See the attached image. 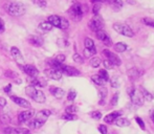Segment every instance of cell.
<instances>
[{"label":"cell","instance_id":"obj_58","mask_svg":"<svg viewBox=\"0 0 154 134\" xmlns=\"http://www.w3.org/2000/svg\"><path fill=\"white\" fill-rule=\"evenodd\" d=\"M152 120H153V123H154V112H153V114H152Z\"/></svg>","mask_w":154,"mask_h":134},{"label":"cell","instance_id":"obj_23","mask_svg":"<svg viewBox=\"0 0 154 134\" xmlns=\"http://www.w3.org/2000/svg\"><path fill=\"white\" fill-rule=\"evenodd\" d=\"M107 98V89L105 87H102L100 89V105H104Z\"/></svg>","mask_w":154,"mask_h":134},{"label":"cell","instance_id":"obj_14","mask_svg":"<svg viewBox=\"0 0 154 134\" xmlns=\"http://www.w3.org/2000/svg\"><path fill=\"white\" fill-rule=\"evenodd\" d=\"M51 111H49V110H42V111H39L38 113L36 114L35 120L43 125L47 120V118H48V116L51 115Z\"/></svg>","mask_w":154,"mask_h":134},{"label":"cell","instance_id":"obj_9","mask_svg":"<svg viewBox=\"0 0 154 134\" xmlns=\"http://www.w3.org/2000/svg\"><path fill=\"white\" fill-rule=\"evenodd\" d=\"M35 116V110L32 109H26L24 111L20 112L18 115V120L20 123H26L29 120H31Z\"/></svg>","mask_w":154,"mask_h":134},{"label":"cell","instance_id":"obj_21","mask_svg":"<svg viewBox=\"0 0 154 134\" xmlns=\"http://www.w3.org/2000/svg\"><path fill=\"white\" fill-rule=\"evenodd\" d=\"M140 93H142L143 98H144V100L150 102V101H152L154 99L153 94L151 93V92H149L147 89H145L144 87H140Z\"/></svg>","mask_w":154,"mask_h":134},{"label":"cell","instance_id":"obj_53","mask_svg":"<svg viewBox=\"0 0 154 134\" xmlns=\"http://www.w3.org/2000/svg\"><path fill=\"white\" fill-rule=\"evenodd\" d=\"M84 55H85L86 58H90V57H92L94 53H93L92 51H90L89 49H86L85 48V50H84Z\"/></svg>","mask_w":154,"mask_h":134},{"label":"cell","instance_id":"obj_4","mask_svg":"<svg viewBox=\"0 0 154 134\" xmlns=\"http://www.w3.org/2000/svg\"><path fill=\"white\" fill-rule=\"evenodd\" d=\"M68 14L73 21H80L83 18V8L80 3H75L68 10Z\"/></svg>","mask_w":154,"mask_h":134},{"label":"cell","instance_id":"obj_15","mask_svg":"<svg viewBox=\"0 0 154 134\" xmlns=\"http://www.w3.org/2000/svg\"><path fill=\"white\" fill-rule=\"evenodd\" d=\"M44 73L47 75V77L51 78V79H53V80H60L62 78V75H63L60 70H58V69H54V68L46 69V70L44 71Z\"/></svg>","mask_w":154,"mask_h":134},{"label":"cell","instance_id":"obj_26","mask_svg":"<svg viewBox=\"0 0 154 134\" xmlns=\"http://www.w3.org/2000/svg\"><path fill=\"white\" fill-rule=\"evenodd\" d=\"M45 85H46V83L38 78H35L32 81V86H34V87H44Z\"/></svg>","mask_w":154,"mask_h":134},{"label":"cell","instance_id":"obj_3","mask_svg":"<svg viewBox=\"0 0 154 134\" xmlns=\"http://www.w3.org/2000/svg\"><path fill=\"white\" fill-rule=\"evenodd\" d=\"M47 22L51 23L53 26H56L61 29H68V26H69L68 20L63 18V17L58 16V15H51V16H49L48 18H47Z\"/></svg>","mask_w":154,"mask_h":134},{"label":"cell","instance_id":"obj_2","mask_svg":"<svg viewBox=\"0 0 154 134\" xmlns=\"http://www.w3.org/2000/svg\"><path fill=\"white\" fill-rule=\"evenodd\" d=\"M25 93H26L27 96L32 99V100L37 102V103H44V102L46 101V96H45V94L43 93L41 90L37 89L36 87H34V86H32V85L29 86V87H26V89H25Z\"/></svg>","mask_w":154,"mask_h":134},{"label":"cell","instance_id":"obj_22","mask_svg":"<svg viewBox=\"0 0 154 134\" xmlns=\"http://www.w3.org/2000/svg\"><path fill=\"white\" fill-rule=\"evenodd\" d=\"M114 123H116V126H119V127H128V126H130V120H127V118H125V117L116 118V120H114Z\"/></svg>","mask_w":154,"mask_h":134},{"label":"cell","instance_id":"obj_38","mask_svg":"<svg viewBox=\"0 0 154 134\" xmlns=\"http://www.w3.org/2000/svg\"><path fill=\"white\" fill-rule=\"evenodd\" d=\"M77 107L75 106H68V107L65 109V111H66V113L67 114H73V113H75L77 112Z\"/></svg>","mask_w":154,"mask_h":134},{"label":"cell","instance_id":"obj_7","mask_svg":"<svg viewBox=\"0 0 154 134\" xmlns=\"http://www.w3.org/2000/svg\"><path fill=\"white\" fill-rule=\"evenodd\" d=\"M88 25H89V27H90L91 31L97 33V32H99V31H103L104 21H103V19L99 16V15H97V16H94L91 20H90V22Z\"/></svg>","mask_w":154,"mask_h":134},{"label":"cell","instance_id":"obj_32","mask_svg":"<svg viewBox=\"0 0 154 134\" xmlns=\"http://www.w3.org/2000/svg\"><path fill=\"white\" fill-rule=\"evenodd\" d=\"M14 134H29V130L26 128H14Z\"/></svg>","mask_w":154,"mask_h":134},{"label":"cell","instance_id":"obj_30","mask_svg":"<svg viewBox=\"0 0 154 134\" xmlns=\"http://www.w3.org/2000/svg\"><path fill=\"white\" fill-rule=\"evenodd\" d=\"M99 75L101 79H103L105 82H107L108 80H109V75H108V72L106 71V69H101V70L99 71Z\"/></svg>","mask_w":154,"mask_h":134},{"label":"cell","instance_id":"obj_17","mask_svg":"<svg viewBox=\"0 0 154 134\" xmlns=\"http://www.w3.org/2000/svg\"><path fill=\"white\" fill-rule=\"evenodd\" d=\"M121 115H122V112L121 111H114V112H112V113L106 115L105 117H104V120H105V123H107V124H111V123H113L118 117H121Z\"/></svg>","mask_w":154,"mask_h":134},{"label":"cell","instance_id":"obj_10","mask_svg":"<svg viewBox=\"0 0 154 134\" xmlns=\"http://www.w3.org/2000/svg\"><path fill=\"white\" fill-rule=\"evenodd\" d=\"M143 73H144V71H143L142 69L137 68V67H132V68L128 69V71H127L128 78H129V80H131V81L137 80L138 78L142 77Z\"/></svg>","mask_w":154,"mask_h":134},{"label":"cell","instance_id":"obj_1","mask_svg":"<svg viewBox=\"0 0 154 134\" xmlns=\"http://www.w3.org/2000/svg\"><path fill=\"white\" fill-rule=\"evenodd\" d=\"M4 10L8 14L14 17H20L26 13V6L22 2L17 1H8L3 5Z\"/></svg>","mask_w":154,"mask_h":134},{"label":"cell","instance_id":"obj_12","mask_svg":"<svg viewBox=\"0 0 154 134\" xmlns=\"http://www.w3.org/2000/svg\"><path fill=\"white\" fill-rule=\"evenodd\" d=\"M11 53H12L13 58L16 60L17 63L20 66H22L23 63H24V59H23V56H22V53H21V51L19 50L17 47L13 46L12 48H11Z\"/></svg>","mask_w":154,"mask_h":134},{"label":"cell","instance_id":"obj_48","mask_svg":"<svg viewBox=\"0 0 154 134\" xmlns=\"http://www.w3.org/2000/svg\"><path fill=\"white\" fill-rule=\"evenodd\" d=\"M99 131L101 132L102 134H107L108 130H107V127L104 126V125H100L99 126Z\"/></svg>","mask_w":154,"mask_h":134},{"label":"cell","instance_id":"obj_28","mask_svg":"<svg viewBox=\"0 0 154 134\" xmlns=\"http://www.w3.org/2000/svg\"><path fill=\"white\" fill-rule=\"evenodd\" d=\"M107 2H109V3L112 5V8H116V10H119V8L123 5L122 0H107Z\"/></svg>","mask_w":154,"mask_h":134},{"label":"cell","instance_id":"obj_47","mask_svg":"<svg viewBox=\"0 0 154 134\" xmlns=\"http://www.w3.org/2000/svg\"><path fill=\"white\" fill-rule=\"evenodd\" d=\"M56 61L58 62V63H63V62L65 61V56L64 55H58L57 57H56Z\"/></svg>","mask_w":154,"mask_h":134},{"label":"cell","instance_id":"obj_39","mask_svg":"<svg viewBox=\"0 0 154 134\" xmlns=\"http://www.w3.org/2000/svg\"><path fill=\"white\" fill-rule=\"evenodd\" d=\"M75 96H77V92H75V90H70V91L68 92V96H67V100L72 102V101H75Z\"/></svg>","mask_w":154,"mask_h":134},{"label":"cell","instance_id":"obj_40","mask_svg":"<svg viewBox=\"0 0 154 134\" xmlns=\"http://www.w3.org/2000/svg\"><path fill=\"white\" fill-rule=\"evenodd\" d=\"M58 45L61 47H66L69 45V42L66 39H59V40H58Z\"/></svg>","mask_w":154,"mask_h":134},{"label":"cell","instance_id":"obj_33","mask_svg":"<svg viewBox=\"0 0 154 134\" xmlns=\"http://www.w3.org/2000/svg\"><path fill=\"white\" fill-rule=\"evenodd\" d=\"M62 120H78L77 115H75V114H63L62 115Z\"/></svg>","mask_w":154,"mask_h":134},{"label":"cell","instance_id":"obj_42","mask_svg":"<svg viewBox=\"0 0 154 134\" xmlns=\"http://www.w3.org/2000/svg\"><path fill=\"white\" fill-rule=\"evenodd\" d=\"M90 116H91L92 118H94V120H100V118L102 117V113L100 111H92L91 113H90Z\"/></svg>","mask_w":154,"mask_h":134},{"label":"cell","instance_id":"obj_41","mask_svg":"<svg viewBox=\"0 0 154 134\" xmlns=\"http://www.w3.org/2000/svg\"><path fill=\"white\" fill-rule=\"evenodd\" d=\"M0 120H1L3 124H8V123L11 122V117L8 114H3V115L0 116Z\"/></svg>","mask_w":154,"mask_h":134},{"label":"cell","instance_id":"obj_55","mask_svg":"<svg viewBox=\"0 0 154 134\" xmlns=\"http://www.w3.org/2000/svg\"><path fill=\"white\" fill-rule=\"evenodd\" d=\"M5 105H6L5 99L2 98V96H0V106H1V107H3V106H5Z\"/></svg>","mask_w":154,"mask_h":134},{"label":"cell","instance_id":"obj_51","mask_svg":"<svg viewBox=\"0 0 154 134\" xmlns=\"http://www.w3.org/2000/svg\"><path fill=\"white\" fill-rule=\"evenodd\" d=\"M103 64H104V66H105L106 69H112V68H113V65H112V64L110 63L108 60H105V61L103 62Z\"/></svg>","mask_w":154,"mask_h":134},{"label":"cell","instance_id":"obj_11","mask_svg":"<svg viewBox=\"0 0 154 134\" xmlns=\"http://www.w3.org/2000/svg\"><path fill=\"white\" fill-rule=\"evenodd\" d=\"M20 67H21V69H22V70L24 71L25 73H26L27 75L34 78V79H35V78H38L39 70L34 65H22V66H20Z\"/></svg>","mask_w":154,"mask_h":134},{"label":"cell","instance_id":"obj_43","mask_svg":"<svg viewBox=\"0 0 154 134\" xmlns=\"http://www.w3.org/2000/svg\"><path fill=\"white\" fill-rule=\"evenodd\" d=\"M143 22H144L146 25H149V26L154 27V20H153V19H150V18H144V19H143Z\"/></svg>","mask_w":154,"mask_h":134},{"label":"cell","instance_id":"obj_13","mask_svg":"<svg viewBox=\"0 0 154 134\" xmlns=\"http://www.w3.org/2000/svg\"><path fill=\"white\" fill-rule=\"evenodd\" d=\"M61 72L66 75H68V77H78V75H80V71L78 70V69H75V67L67 66V65L62 66Z\"/></svg>","mask_w":154,"mask_h":134},{"label":"cell","instance_id":"obj_27","mask_svg":"<svg viewBox=\"0 0 154 134\" xmlns=\"http://www.w3.org/2000/svg\"><path fill=\"white\" fill-rule=\"evenodd\" d=\"M114 49H116V51H118V53H124V51L127 49V45L124 44L122 42H119L114 45Z\"/></svg>","mask_w":154,"mask_h":134},{"label":"cell","instance_id":"obj_24","mask_svg":"<svg viewBox=\"0 0 154 134\" xmlns=\"http://www.w3.org/2000/svg\"><path fill=\"white\" fill-rule=\"evenodd\" d=\"M51 29H53V25L51 24L49 22H41L40 24H39V29L42 32H49L51 31Z\"/></svg>","mask_w":154,"mask_h":134},{"label":"cell","instance_id":"obj_52","mask_svg":"<svg viewBox=\"0 0 154 134\" xmlns=\"http://www.w3.org/2000/svg\"><path fill=\"white\" fill-rule=\"evenodd\" d=\"M5 31V26H4V21L3 19L0 18V34H3Z\"/></svg>","mask_w":154,"mask_h":134},{"label":"cell","instance_id":"obj_57","mask_svg":"<svg viewBox=\"0 0 154 134\" xmlns=\"http://www.w3.org/2000/svg\"><path fill=\"white\" fill-rule=\"evenodd\" d=\"M93 3H101V2H107V0H91Z\"/></svg>","mask_w":154,"mask_h":134},{"label":"cell","instance_id":"obj_54","mask_svg":"<svg viewBox=\"0 0 154 134\" xmlns=\"http://www.w3.org/2000/svg\"><path fill=\"white\" fill-rule=\"evenodd\" d=\"M103 43L105 45H107V46H110V45H111V39L109 38V36H107L105 38V40L103 41Z\"/></svg>","mask_w":154,"mask_h":134},{"label":"cell","instance_id":"obj_25","mask_svg":"<svg viewBox=\"0 0 154 134\" xmlns=\"http://www.w3.org/2000/svg\"><path fill=\"white\" fill-rule=\"evenodd\" d=\"M91 81L95 84V85L102 86V87H103V86H105V84H106V82L104 81L103 79H101V78H100L97 75H92V77H91Z\"/></svg>","mask_w":154,"mask_h":134},{"label":"cell","instance_id":"obj_46","mask_svg":"<svg viewBox=\"0 0 154 134\" xmlns=\"http://www.w3.org/2000/svg\"><path fill=\"white\" fill-rule=\"evenodd\" d=\"M4 134H14V128L13 127H6L3 129Z\"/></svg>","mask_w":154,"mask_h":134},{"label":"cell","instance_id":"obj_16","mask_svg":"<svg viewBox=\"0 0 154 134\" xmlns=\"http://www.w3.org/2000/svg\"><path fill=\"white\" fill-rule=\"evenodd\" d=\"M11 100L14 102L15 104H17V105L20 106V107H22V108H31L32 107L31 103H29V101L24 100V99H22V98H19V96H11Z\"/></svg>","mask_w":154,"mask_h":134},{"label":"cell","instance_id":"obj_19","mask_svg":"<svg viewBox=\"0 0 154 134\" xmlns=\"http://www.w3.org/2000/svg\"><path fill=\"white\" fill-rule=\"evenodd\" d=\"M51 92L56 99L60 100L64 96V90L62 88H59V87H51Z\"/></svg>","mask_w":154,"mask_h":134},{"label":"cell","instance_id":"obj_20","mask_svg":"<svg viewBox=\"0 0 154 134\" xmlns=\"http://www.w3.org/2000/svg\"><path fill=\"white\" fill-rule=\"evenodd\" d=\"M84 44H85L86 49H89V50L92 51L94 55L97 53V49H95V46H94V42H93L90 38H86L85 41H84Z\"/></svg>","mask_w":154,"mask_h":134},{"label":"cell","instance_id":"obj_45","mask_svg":"<svg viewBox=\"0 0 154 134\" xmlns=\"http://www.w3.org/2000/svg\"><path fill=\"white\" fill-rule=\"evenodd\" d=\"M135 120H136V123H137L138 125H140V129L142 130H145V123L143 122V120L140 117H138V116H135Z\"/></svg>","mask_w":154,"mask_h":134},{"label":"cell","instance_id":"obj_36","mask_svg":"<svg viewBox=\"0 0 154 134\" xmlns=\"http://www.w3.org/2000/svg\"><path fill=\"white\" fill-rule=\"evenodd\" d=\"M110 84H111L112 87L118 88L120 86V82H119V78L118 77H113L111 80H110Z\"/></svg>","mask_w":154,"mask_h":134},{"label":"cell","instance_id":"obj_29","mask_svg":"<svg viewBox=\"0 0 154 134\" xmlns=\"http://www.w3.org/2000/svg\"><path fill=\"white\" fill-rule=\"evenodd\" d=\"M101 64V59L99 57H93L91 60H90V65H91L93 68H97Z\"/></svg>","mask_w":154,"mask_h":134},{"label":"cell","instance_id":"obj_37","mask_svg":"<svg viewBox=\"0 0 154 134\" xmlns=\"http://www.w3.org/2000/svg\"><path fill=\"white\" fill-rule=\"evenodd\" d=\"M72 59H73V61H75V63H78V64H82L84 62L83 58H82L79 53H75V55H73V57H72Z\"/></svg>","mask_w":154,"mask_h":134},{"label":"cell","instance_id":"obj_18","mask_svg":"<svg viewBox=\"0 0 154 134\" xmlns=\"http://www.w3.org/2000/svg\"><path fill=\"white\" fill-rule=\"evenodd\" d=\"M29 44L35 47H40V46H42V44H43L42 38L39 36H29Z\"/></svg>","mask_w":154,"mask_h":134},{"label":"cell","instance_id":"obj_56","mask_svg":"<svg viewBox=\"0 0 154 134\" xmlns=\"http://www.w3.org/2000/svg\"><path fill=\"white\" fill-rule=\"evenodd\" d=\"M11 89H12V85H11V84H8L6 87H4V92H6V93H10Z\"/></svg>","mask_w":154,"mask_h":134},{"label":"cell","instance_id":"obj_44","mask_svg":"<svg viewBox=\"0 0 154 134\" xmlns=\"http://www.w3.org/2000/svg\"><path fill=\"white\" fill-rule=\"evenodd\" d=\"M100 10H101V3H95L94 5H93V8H92L93 14H94L95 16H97V15H99Z\"/></svg>","mask_w":154,"mask_h":134},{"label":"cell","instance_id":"obj_35","mask_svg":"<svg viewBox=\"0 0 154 134\" xmlns=\"http://www.w3.org/2000/svg\"><path fill=\"white\" fill-rule=\"evenodd\" d=\"M4 75H5L6 78H10V79H16L18 75L13 70H6L5 72H4Z\"/></svg>","mask_w":154,"mask_h":134},{"label":"cell","instance_id":"obj_49","mask_svg":"<svg viewBox=\"0 0 154 134\" xmlns=\"http://www.w3.org/2000/svg\"><path fill=\"white\" fill-rule=\"evenodd\" d=\"M37 4H38L40 8H46V5H47V3H46V1L45 0H37Z\"/></svg>","mask_w":154,"mask_h":134},{"label":"cell","instance_id":"obj_50","mask_svg":"<svg viewBox=\"0 0 154 134\" xmlns=\"http://www.w3.org/2000/svg\"><path fill=\"white\" fill-rule=\"evenodd\" d=\"M118 100H119V93H116L113 96V98H112V100H111V105L112 106L118 105Z\"/></svg>","mask_w":154,"mask_h":134},{"label":"cell","instance_id":"obj_5","mask_svg":"<svg viewBox=\"0 0 154 134\" xmlns=\"http://www.w3.org/2000/svg\"><path fill=\"white\" fill-rule=\"evenodd\" d=\"M128 96L131 99V102L136 106H142L144 104V98H143L142 93L140 91L135 89L133 86H131L130 88H128Z\"/></svg>","mask_w":154,"mask_h":134},{"label":"cell","instance_id":"obj_31","mask_svg":"<svg viewBox=\"0 0 154 134\" xmlns=\"http://www.w3.org/2000/svg\"><path fill=\"white\" fill-rule=\"evenodd\" d=\"M107 36H108V35L106 34L104 31H99V32H97V33H95V37H97V38L99 39V40H101L102 42H103V41L105 40V38Z\"/></svg>","mask_w":154,"mask_h":134},{"label":"cell","instance_id":"obj_6","mask_svg":"<svg viewBox=\"0 0 154 134\" xmlns=\"http://www.w3.org/2000/svg\"><path fill=\"white\" fill-rule=\"evenodd\" d=\"M113 29L118 34L123 35L125 37H133V31L128 26L127 24H124V23H114L113 24Z\"/></svg>","mask_w":154,"mask_h":134},{"label":"cell","instance_id":"obj_8","mask_svg":"<svg viewBox=\"0 0 154 134\" xmlns=\"http://www.w3.org/2000/svg\"><path fill=\"white\" fill-rule=\"evenodd\" d=\"M103 55L106 56L107 60L112 64L113 66H120L121 65V59L119 56H116L114 53H111L108 49H104L103 50Z\"/></svg>","mask_w":154,"mask_h":134},{"label":"cell","instance_id":"obj_34","mask_svg":"<svg viewBox=\"0 0 154 134\" xmlns=\"http://www.w3.org/2000/svg\"><path fill=\"white\" fill-rule=\"evenodd\" d=\"M29 127H31V128H32V129H39L41 126H43L42 124H40L39 122H37V120H35V118L32 120H31V122H29Z\"/></svg>","mask_w":154,"mask_h":134}]
</instances>
